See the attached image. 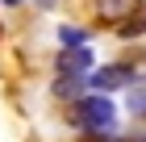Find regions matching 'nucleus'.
<instances>
[{
  "instance_id": "8",
  "label": "nucleus",
  "mask_w": 146,
  "mask_h": 142,
  "mask_svg": "<svg viewBox=\"0 0 146 142\" xmlns=\"http://www.w3.org/2000/svg\"><path fill=\"white\" fill-rule=\"evenodd\" d=\"M138 33H146V13L142 17H129V21L121 25V38H138Z\"/></svg>"
},
{
  "instance_id": "3",
  "label": "nucleus",
  "mask_w": 146,
  "mask_h": 142,
  "mask_svg": "<svg viewBox=\"0 0 146 142\" xmlns=\"http://www.w3.org/2000/svg\"><path fill=\"white\" fill-rule=\"evenodd\" d=\"M92 9L100 17V25H121L125 17H134V13L142 9V0H96Z\"/></svg>"
},
{
  "instance_id": "2",
  "label": "nucleus",
  "mask_w": 146,
  "mask_h": 142,
  "mask_svg": "<svg viewBox=\"0 0 146 142\" xmlns=\"http://www.w3.org/2000/svg\"><path fill=\"white\" fill-rule=\"evenodd\" d=\"M134 79H138V75H134L125 63H109V67H100V71L88 75V88H92V92H113V88H129Z\"/></svg>"
},
{
  "instance_id": "7",
  "label": "nucleus",
  "mask_w": 146,
  "mask_h": 142,
  "mask_svg": "<svg viewBox=\"0 0 146 142\" xmlns=\"http://www.w3.org/2000/svg\"><path fill=\"white\" fill-rule=\"evenodd\" d=\"M88 79H75V75H58L54 79V96H67V100H79V88Z\"/></svg>"
},
{
  "instance_id": "10",
  "label": "nucleus",
  "mask_w": 146,
  "mask_h": 142,
  "mask_svg": "<svg viewBox=\"0 0 146 142\" xmlns=\"http://www.w3.org/2000/svg\"><path fill=\"white\" fill-rule=\"evenodd\" d=\"M4 4H21V0H4Z\"/></svg>"
},
{
  "instance_id": "1",
  "label": "nucleus",
  "mask_w": 146,
  "mask_h": 142,
  "mask_svg": "<svg viewBox=\"0 0 146 142\" xmlns=\"http://www.w3.org/2000/svg\"><path fill=\"white\" fill-rule=\"evenodd\" d=\"M71 125H79L84 134H113V125H117V105H113L104 92L79 96V100H71Z\"/></svg>"
},
{
  "instance_id": "5",
  "label": "nucleus",
  "mask_w": 146,
  "mask_h": 142,
  "mask_svg": "<svg viewBox=\"0 0 146 142\" xmlns=\"http://www.w3.org/2000/svg\"><path fill=\"white\" fill-rule=\"evenodd\" d=\"M125 109H129V113H142V117H146V75L129 84V92H125Z\"/></svg>"
},
{
  "instance_id": "9",
  "label": "nucleus",
  "mask_w": 146,
  "mask_h": 142,
  "mask_svg": "<svg viewBox=\"0 0 146 142\" xmlns=\"http://www.w3.org/2000/svg\"><path fill=\"white\" fill-rule=\"evenodd\" d=\"M79 142H113V138H109V134H84Z\"/></svg>"
},
{
  "instance_id": "6",
  "label": "nucleus",
  "mask_w": 146,
  "mask_h": 142,
  "mask_svg": "<svg viewBox=\"0 0 146 142\" xmlns=\"http://www.w3.org/2000/svg\"><path fill=\"white\" fill-rule=\"evenodd\" d=\"M58 42H63V50L88 46V29H79V25H63V29H58Z\"/></svg>"
},
{
  "instance_id": "4",
  "label": "nucleus",
  "mask_w": 146,
  "mask_h": 142,
  "mask_svg": "<svg viewBox=\"0 0 146 142\" xmlns=\"http://www.w3.org/2000/svg\"><path fill=\"white\" fill-rule=\"evenodd\" d=\"M58 75H75V79H88V75H92V50H88V46L63 50V55H58Z\"/></svg>"
}]
</instances>
